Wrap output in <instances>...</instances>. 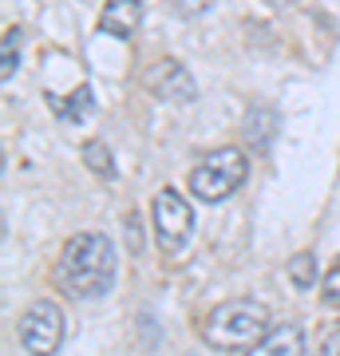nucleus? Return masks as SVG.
<instances>
[{
	"label": "nucleus",
	"instance_id": "15",
	"mask_svg": "<svg viewBox=\"0 0 340 356\" xmlns=\"http://www.w3.org/2000/svg\"><path fill=\"white\" fill-rule=\"evenodd\" d=\"M321 356H340V329L325 332V341H321Z\"/></svg>",
	"mask_w": 340,
	"mask_h": 356
},
{
	"label": "nucleus",
	"instance_id": "3",
	"mask_svg": "<svg viewBox=\"0 0 340 356\" xmlns=\"http://www.w3.org/2000/svg\"><path fill=\"white\" fill-rule=\"evenodd\" d=\"M250 175V159L238 147H218L190 170V194L198 202H226Z\"/></svg>",
	"mask_w": 340,
	"mask_h": 356
},
{
	"label": "nucleus",
	"instance_id": "9",
	"mask_svg": "<svg viewBox=\"0 0 340 356\" xmlns=\"http://www.w3.org/2000/svg\"><path fill=\"white\" fill-rule=\"evenodd\" d=\"M241 135H245V143H250L253 151H269V143L277 135V111H269V107H250Z\"/></svg>",
	"mask_w": 340,
	"mask_h": 356
},
{
	"label": "nucleus",
	"instance_id": "1",
	"mask_svg": "<svg viewBox=\"0 0 340 356\" xmlns=\"http://www.w3.org/2000/svg\"><path fill=\"white\" fill-rule=\"evenodd\" d=\"M115 281V245L99 229L72 234L56 261V285L72 301H95Z\"/></svg>",
	"mask_w": 340,
	"mask_h": 356
},
{
	"label": "nucleus",
	"instance_id": "7",
	"mask_svg": "<svg viewBox=\"0 0 340 356\" xmlns=\"http://www.w3.org/2000/svg\"><path fill=\"white\" fill-rule=\"evenodd\" d=\"M245 356H305V332L297 329L293 321H281V325H273V332H269L261 344H253Z\"/></svg>",
	"mask_w": 340,
	"mask_h": 356
},
{
	"label": "nucleus",
	"instance_id": "11",
	"mask_svg": "<svg viewBox=\"0 0 340 356\" xmlns=\"http://www.w3.org/2000/svg\"><path fill=\"white\" fill-rule=\"evenodd\" d=\"M20 40H24L20 28H8V32H4V48H0V79H4V83L16 76V64H20Z\"/></svg>",
	"mask_w": 340,
	"mask_h": 356
},
{
	"label": "nucleus",
	"instance_id": "12",
	"mask_svg": "<svg viewBox=\"0 0 340 356\" xmlns=\"http://www.w3.org/2000/svg\"><path fill=\"white\" fill-rule=\"evenodd\" d=\"M83 163H88L99 178H111L115 175L111 151H107V143H103V139H88V143H83Z\"/></svg>",
	"mask_w": 340,
	"mask_h": 356
},
{
	"label": "nucleus",
	"instance_id": "4",
	"mask_svg": "<svg viewBox=\"0 0 340 356\" xmlns=\"http://www.w3.org/2000/svg\"><path fill=\"white\" fill-rule=\"evenodd\" d=\"M151 222H154V238L163 254H178L194 234V210L175 186H163L151 202Z\"/></svg>",
	"mask_w": 340,
	"mask_h": 356
},
{
	"label": "nucleus",
	"instance_id": "8",
	"mask_svg": "<svg viewBox=\"0 0 340 356\" xmlns=\"http://www.w3.org/2000/svg\"><path fill=\"white\" fill-rule=\"evenodd\" d=\"M139 24H143V4L139 0H111V4L103 8V16H99V28L111 32V36H119V40H131L135 32H139Z\"/></svg>",
	"mask_w": 340,
	"mask_h": 356
},
{
	"label": "nucleus",
	"instance_id": "14",
	"mask_svg": "<svg viewBox=\"0 0 340 356\" xmlns=\"http://www.w3.org/2000/svg\"><path fill=\"white\" fill-rule=\"evenodd\" d=\"M321 301H325L328 309H340V257L332 261V269H328L325 281H321Z\"/></svg>",
	"mask_w": 340,
	"mask_h": 356
},
{
	"label": "nucleus",
	"instance_id": "5",
	"mask_svg": "<svg viewBox=\"0 0 340 356\" xmlns=\"http://www.w3.org/2000/svg\"><path fill=\"white\" fill-rule=\"evenodd\" d=\"M16 332H20V344H24L28 356H56L63 341V309L48 297H40L20 313Z\"/></svg>",
	"mask_w": 340,
	"mask_h": 356
},
{
	"label": "nucleus",
	"instance_id": "2",
	"mask_svg": "<svg viewBox=\"0 0 340 356\" xmlns=\"http://www.w3.org/2000/svg\"><path fill=\"white\" fill-rule=\"evenodd\" d=\"M269 305L253 301V297H229L222 305H214L202 321V341L218 348V353H238V348H253L261 344L273 325H269Z\"/></svg>",
	"mask_w": 340,
	"mask_h": 356
},
{
	"label": "nucleus",
	"instance_id": "13",
	"mask_svg": "<svg viewBox=\"0 0 340 356\" xmlns=\"http://www.w3.org/2000/svg\"><path fill=\"white\" fill-rule=\"evenodd\" d=\"M289 281L297 285V289H313V281H316V257L305 250V254H297L289 261Z\"/></svg>",
	"mask_w": 340,
	"mask_h": 356
},
{
	"label": "nucleus",
	"instance_id": "6",
	"mask_svg": "<svg viewBox=\"0 0 340 356\" xmlns=\"http://www.w3.org/2000/svg\"><path fill=\"white\" fill-rule=\"evenodd\" d=\"M143 88L151 91V95H159V99H170V103H190L198 95L194 76H190L178 60H154V64L143 72Z\"/></svg>",
	"mask_w": 340,
	"mask_h": 356
},
{
	"label": "nucleus",
	"instance_id": "10",
	"mask_svg": "<svg viewBox=\"0 0 340 356\" xmlns=\"http://www.w3.org/2000/svg\"><path fill=\"white\" fill-rule=\"evenodd\" d=\"M51 107H56V115H60L63 123H83L95 111V99H91V88H76L72 95H63V99L51 95Z\"/></svg>",
	"mask_w": 340,
	"mask_h": 356
}]
</instances>
